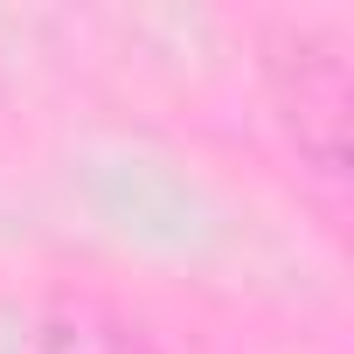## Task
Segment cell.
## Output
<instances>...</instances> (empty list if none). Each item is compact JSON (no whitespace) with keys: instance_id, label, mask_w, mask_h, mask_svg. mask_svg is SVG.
<instances>
[{"instance_id":"1","label":"cell","mask_w":354,"mask_h":354,"mask_svg":"<svg viewBox=\"0 0 354 354\" xmlns=\"http://www.w3.org/2000/svg\"><path fill=\"white\" fill-rule=\"evenodd\" d=\"M28 354H160L125 313L97 306V299H56L35 319V347Z\"/></svg>"}]
</instances>
